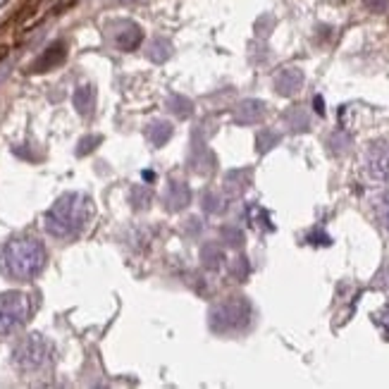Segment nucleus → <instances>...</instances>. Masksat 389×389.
<instances>
[{"label": "nucleus", "instance_id": "1", "mask_svg": "<svg viewBox=\"0 0 389 389\" xmlns=\"http://www.w3.org/2000/svg\"><path fill=\"white\" fill-rule=\"evenodd\" d=\"M93 217V201L86 194H63L43 215V227L56 239H72L84 232Z\"/></svg>", "mask_w": 389, "mask_h": 389}, {"label": "nucleus", "instance_id": "2", "mask_svg": "<svg viewBox=\"0 0 389 389\" xmlns=\"http://www.w3.org/2000/svg\"><path fill=\"white\" fill-rule=\"evenodd\" d=\"M46 265V249L38 239L31 237H15L0 251V268L12 279L29 282L43 270Z\"/></svg>", "mask_w": 389, "mask_h": 389}, {"label": "nucleus", "instance_id": "3", "mask_svg": "<svg viewBox=\"0 0 389 389\" xmlns=\"http://www.w3.org/2000/svg\"><path fill=\"white\" fill-rule=\"evenodd\" d=\"M251 323V304L244 296L224 299L210 311V327L217 334H229L244 330Z\"/></svg>", "mask_w": 389, "mask_h": 389}, {"label": "nucleus", "instance_id": "4", "mask_svg": "<svg viewBox=\"0 0 389 389\" xmlns=\"http://www.w3.org/2000/svg\"><path fill=\"white\" fill-rule=\"evenodd\" d=\"M12 358H15V365L19 370H26V373L41 370L43 365L51 363L53 344L48 342L43 334H29V337H24L22 342L17 344Z\"/></svg>", "mask_w": 389, "mask_h": 389}, {"label": "nucleus", "instance_id": "5", "mask_svg": "<svg viewBox=\"0 0 389 389\" xmlns=\"http://www.w3.org/2000/svg\"><path fill=\"white\" fill-rule=\"evenodd\" d=\"M31 316V299L24 291H5L0 294V334H12Z\"/></svg>", "mask_w": 389, "mask_h": 389}, {"label": "nucleus", "instance_id": "6", "mask_svg": "<svg viewBox=\"0 0 389 389\" xmlns=\"http://www.w3.org/2000/svg\"><path fill=\"white\" fill-rule=\"evenodd\" d=\"M365 172L378 182L389 180V141L378 139L365 151Z\"/></svg>", "mask_w": 389, "mask_h": 389}, {"label": "nucleus", "instance_id": "7", "mask_svg": "<svg viewBox=\"0 0 389 389\" xmlns=\"http://www.w3.org/2000/svg\"><path fill=\"white\" fill-rule=\"evenodd\" d=\"M65 58H67V46L63 43V41H58V43H53V46H48V48H46L43 56H41V58L36 60V63L31 65V72H33V74L48 72V70H53V67L63 65V63H65Z\"/></svg>", "mask_w": 389, "mask_h": 389}, {"label": "nucleus", "instance_id": "8", "mask_svg": "<svg viewBox=\"0 0 389 389\" xmlns=\"http://www.w3.org/2000/svg\"><path fill=\"white\" fill-rule=\"evenodd\" d=\"M265 115V103L263 100H242L237 108H234V122L237 125H256L261 122Z\"/></svg>", "mask_w": 389, "mask_h": 389}, {"label": "nucleus", "instance_id": "9", "mask_svg": "<svg viewBox=\"0 0 389 389\" xmlns=\"http://www.w3.org/2000/svg\"><path fill=\"white\" fill-rule=\"evenodd\" d=\"M301 86H304V72L296 70V67H286L275 79V91L279 95H294Z\"/></svg>", "mask_w": 389, "mask_h": 389}, {"label": "nucleus", "instance_id": "10", "mask_svg": "<svg viewBox=\"0 0 389 389\" xmlns=\"http://www.w3.org/2000/svg\"><path fill=\"white\" fill-rule=\"evenodd\" d=\"M191 201V189L184 182H170V187L165 191V206L172 213H180L189 206Z\"/></svg>", "mask_w": 389, "mask_h": 389}, {"label": "nucleus", "instance_id": "11", "mask_svg": "<svg viewBox=\"0 0 389 389\" xmlns=\"http://www.w3.org/2000/svg\"><path fill=\"white\" fill-rule=\"evenodd\" d=\"M143 41V31L141 26H136L134 22H127L122 24V29L118 31V36H115V43H118L120 51H134V48H139Z\"/></svg>", "mask_w": 389, "mask_h": 389}, {"label": "nucleus", "instance_id": "12", "mask_svg": "<svg viewBox=\"0 0 389 389\" xmlns=\"http://www.w3.org/2000/svg\"><path fill=\"white\" fill-rule=\"evenodd\" d=\"M146 139L151 141L155 148L165 146V143L172 139V125L165 120H153L151 125L146 127Z\"/></svg>", "mask_w": 389, "mask_h": 389}, {"label": "nucleus", "instance_id": "13", "mask_svg": "<svg viewBox=\"0 0 389 389\" xmlns=\"http://www.w3.org/2000/svg\"><path fill=\"white\" fill-rule=\"evenodd\" d=\"M74 108L81 113V115H91L93 108H95V91L93 86H79L77 91H74Z\"/></svg>", "mask_w": 389, "mask_h": 389}, {"label": "nucleus", "instance_id": "14", "mask_svg": "<svg viewBox=\"0 0 389 389\" xmlns=\"http://www.w3.org/2000/svg\"><path fill=\"white\" fill-rule=\"evenodd\" d=\"M172 56V46H170V41H165L162 36L153 38L151 43L146 48V58L151 60V63H165V60Z\"/></svg>", "mask_w": 389, "mask_h": 389}, {"label": "nucleus", "instance_id": "15", "mask_svg": "<svg viewBox=\"0 0 389 389\" xmlns=\"http://www.w3.org/2000/svg\"><path fill=\"white\" fill-rule=\"evenodd\" d=\"M247 217H249V222L254 224L256 229H265V232H272V229H275V224H272L270 215H268V210L261 208L258 203H249Z\"/></svg>", "mask_w": 389, "mask_h": 389}, {"label": "nucleus", "instance_id": "16", "mask_svg": "<svg viewBox=\"0 0 389 389\" xmlns=\"http://www.w3.org/2000/svg\"><path fill=\"white\" fill-rule=\"evenodd\" d=\"M251 184V170H232L224 177V187L232 194H239V191H244Z\"/></svg>", "mask_w": 389, "mask_h": 389}, {"label": "nucleus", "instance_id": "17", "mask_svg": "<svg viewBox=\"0 0 389 389\" xmlns=\"http://www.w3.org/2000/svg\"><path fill=\"white\" fill-rule=\"evenodd\" d=\"M201 261H203V265H206V268L217 270L224 263V254H222V249L217 247V244H203Z\"/></svg>", "mask_w": 389, "mask_h": 389}, {"label": "nucleus", "instance_id": "18", "mask_svg": "<svg viewBox=\"0 0 389 389\" xmlns=\"http://www.w3.org/2000/svg\"><path fill=\"white\" fill-rule=\"evenodd\" d=\"M284 122L294 129V132H306V129H308V115L304 113V108H289V110L284 113Z\"/></svg>", "mask_w": 389, "mask_h": 389}, {"label": "nucleus", "instance_id": "19", "mask_svg": "<svg viewBox=\"0 0 389 389\" xmlns=\"http://www.w3.org/2000/svg\"><path fill=\"white\" fill-rule=\"evenodd\" d=\"M167 108L177 115V118H189L191 110H194L191 100L184 98V95H180V93H170L167 95Z\"/></svg>", "mask_w": 389, "mask_h": 389}, {"label": "nucleus", "instance_id": "20", "mask_svg": "<svg viewBox=\"0 0 389 389\" xmlns=\"http://www.w3.org/2000/svg\"><path fill=\"white\" fill-rule=\"evenodd\" d=\"M151 199H153V194H151V189H148V187H134L132 191H129V201H132V206L136 210L148 208Z\"/></svg>", "mask_w": 389, "mask_h": 389}, {"label": "nucleus", "instance_id": "21", "mask_svg": "<svg viewBox=\"0 0 389 389\" xmlns=\"http://www.w3.org/2000/svg\"><path fill=\"white\" fill-rule=\"evenodd\" d=\"M279 143V134L272 132V129H263L256 139V146H258V153H268L270 148H275Z\"/></svg>", "mask_w": 389, "mask_h": 389}, {"label": "nucleus", "instance_id": "22", "mask_svg": "<svg viewBox=\"0 0 389 389\" xmlns=\"http://www.w3.org/2000/svg\"><path fill=\"white\" fill-rule=\"evenodd\" d=\"M220 234H222V242L227 244V247H232V249H239L244 244V232L239 229V227H234V224H227V227H222Z\"/></svg>", "mask_w": 389, "mask_h": 389}, {"label": "nucleus", "instance_id": "23", "mask_svg": "<svg viewBox=\"0 0 389 389\" xmlns=\"http://www.w3.org/2000/svg\"><path fill=\"white\" fill-rule=\"evenodd\" d=\"M201 203H203V210L210 213V215H215V213H220V210H222V196L215 194V191H210V189L201 196Z\"/></svg>", "mask_w": 389, "mask_h": 389}, {"label": "nucleus", "instance_id": "24", "mask_svg": "<svg viewBox=\"0 0 389 389\" xmlns=\"http://www.w3.org/2000/svg\"><path fill=\"white\" fill-rule=\"evenodd\" d=\"M249 261H247V258H237V261L234 263H232V268H229V272H232V275H234L237 279H247L249 277Z\"/></svg>", "mask_w": 389, "mask_h": 389}, {"label": "nucleus", "instance_id": "25", "mask_svg": "<svg viewBox=\"0 0 389 389\" xmlns=\"http://www.w3.org/2000/svg\"><path fill=\"white\" fill-rule=\"evenodd\" d=\"M306 242L313 244V247H330L332 244V239L325 234L323 229H313L308 237H306Z\"/></svg>", "mask_w": 389, "mask_h": 389}, {"label": "nucleus", "instance_id": "26", "mask_svg": "<svg viewBox=\"0 0 389 389\" xmlns=\"http://www.w3.org/2000/svg\"><path fill=\"white\" fill-rule=\"evenodd\" d=\"M100 143V136H86V139H81L79 141V155H86V153H91L93 151V146H98Z\"/></svg>", "mask_w": 389, "mask_h": 389}, {"label": "nucleus", "instance_id": "27", "mask_svg": "<svg viewBox=\"0 0 389 389\" xmlns=\"http://www.w3.org/2000/svg\"><path fill=\"white\" fill-rule=\"evenodd\" d=\"M373 320L382 327V332H385L387 337H389V306H385V308H382L380 313H375Z\"/></svg>", "mask_w": 389, "mask_h": 389}, {"label": "nucleus", "instance_id": "28", "mask_svg": "<svg viewBox=\"0 0 389 389\" xmlns=\"http://www.w3.org/2000/svg\"><path fill=\"white\" fill-rule=\"evenodd\" d=\"M380 220H382V224H385V227L389 229V191L385 196H382L380 199Z\"/></svg>", "mask_w": 389, "mask_h": 389}, {"label": "nucleus", "instance_id": "29", "mask_svg": "<svg viewBox=\"0 0 389 389\" xmlns=\"http://www.w3.org/2000/svg\"><path fill=\"white\" fill-rule=\"evenodd\" d=\"M365 8L373 10V12H385L389 8V0H363Z\"/></svg>", "mask_w": 389, "mask_h": 389}, {"label": "nucleus", "instance_id": "30", "mask_svg": "<svg viewBox=\"0 0 389 389\" xmlns=\"http://www.w3.org/2000/svg\"><path fill=\"white\" fill-rule=\"evenodd\" d=\"M380 279H387V282H382L380 286H385V289H389V263L385 265V268H382V272L378 275V279H375V282H380Z\"/></svg>", "mask_w": 389, "mask_h": 389}, {"label": "nucleus", "instance_id": "31", "mask_svg": "<svg viewBox=\"0 0 389 389\" xmlns=\"http://www.w3.org/2000/svg\"><path fill=\"white\" fill-rule=\"evenodd\" d=\"M313 105H316V113H318V115H325V103H323V98H320V95H316Z\"/></svg>", "mask_w": 389, "mask_h": 389}, {"label": "nucleus", "instance_id": "32", "mask_svg": "<svg viewBox=\"0 0 389 389\" xmlns=\"http://www.w3.org/2000/svg\"><path fill=\"white\" fill-rule=\"evenodd\" d=\"M196 232H199V220L191 217V220H189V234H196Z\"/></svg>", "mask_w": 389, "mask_h": 389}, {"label": "nucleus", "instance_id": "33", "mask_svg": "<svg viewBox=\"0 0 389 389\" xmlns=\"http://www.w3.org/2000/svg\"><path fill=\"white\" fill-rule=\"evenodd\" d=\"M120 3H136V0H120Z\"/></svg>", "mask_w": 389, "mask_h": 389}]
</instances>
